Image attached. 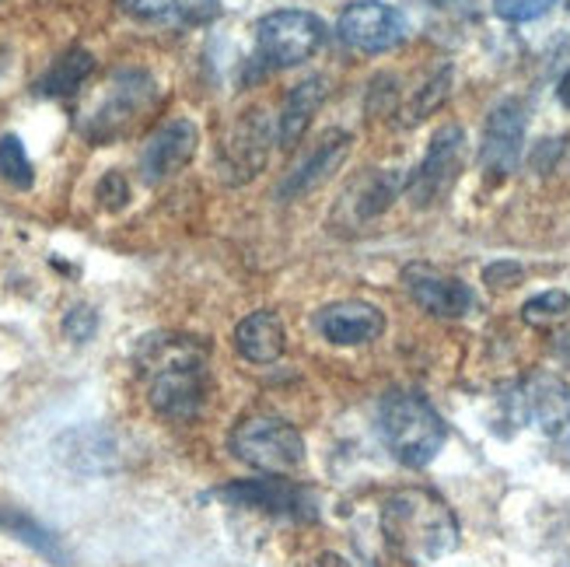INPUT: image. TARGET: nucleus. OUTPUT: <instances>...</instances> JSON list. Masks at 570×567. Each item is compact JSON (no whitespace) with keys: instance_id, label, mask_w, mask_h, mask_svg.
<instances>
[{"instance_id":"13","label":"nucleus","mask_w":570,"mask_h":567,"mask_svg":"<svg viewBox=\"0 0 570 567\" xmlns=\"http://www.w3.org/2000/svg\"><path fill=\"white\" fill-rule=\"evenodd\" d=\"M200 144V130L189 119H171L161 130L151 134V140L140 151V172L147 183H161L168 176H176L179 168H186L196 155Z\"/></svg>"},{"instance_id":"23","label":"nucleus","mask_w":570,"mask_h":567,"mask_svg":"<svg viewBox=\"0 0 570 567\" xmlns=\"http://www.w3.org/2000/svg\"><path fill=\"white\" fill-rule=\"evenodd\" d=\"M85 441H88V446H81L78 434H67V452H63V459L70 466H81V470H102V459L112 456L109 438L98 434V431H85Z\"/></svg>"},{"instance_id":"19","label":"nucleus","mask_w":570,"mask_h":567,"mask_svg":"<svg viewBox=\"0 0 570 567\" xmlns=\"http://www.w3.org/2000/svg\"><path fill=\"white\" fill-rule=\"evenodd\" d=\"M403 189L400 172H375V176L361 179L357 189H351V225H364V221H375L392 207V201Z\"/></svg>"},{"instance_id":"6","label":"nucleus","mask_w":570,"mask_h":567,"mask_svg":"<svg viewBox=\"0 0 570 567\" xmlns=\"http://www.w3.org/2000/svg\"><path fill=\"white\" fill-rule=\"evenodd\" d=\"M326 42V25L312 11H274L259 18L256 46L269 67H297L318 53Z\"/></svg>"},{"instance_id":"25","label":"nucleus","mask_w":570,"mask_h":567,"mask_svg":"<svg viewBox=\"0 0 570 567\" xmlns=\"http://www.w3.org/2000/svg\"><path fill=\"white\" fill-rule=\"evenodd\" d=\"M570 312V294L567 291H547V294H535V299L525 302L522 315L525 323L532 326H547V323H557V319H563Z\"/></svg>"},{"instance_id":"10","label":"nucleus","mask_w":570,"mask_h":567,"mask_svg":"<svg viewBox=\"0 0 570 567\" xmlns=\"http://www.w3.org/2000/svg\"><path fill=\"white\" fill-rule=\"evenodd\" d=\"M525 147V106L504 98L501 106H493L487 127H483V144H480V165L490 176H511L522 162Z\"/></svg>"},{"instance_id":"18","label":"nucleus","mask_w":570,"mask_h":567,"mask_svg":"<svg viewBox=\"0 0 570 567\" xmlns=\"http://www.w3.org/2000/svg\"><path fill=\"white\" fill-rule=\"evenodd\" d=\"M235 348L245 361L253 364H274L284 348H287V333H284V323L274 315V312H253L245 315L238 330H235Z\"/></svg>"},{"instance_id":"12","label":"nucleus","mask_w":570,"mask_h":567,"mask_svg":"<svg viewBox=\"0 0 570 567\" xmlns=\"http://www.w3.org/2000/svg\"><path fill=\"white\" fill-rule=\"evenodd\" d=\"M406 291L413 294V302L420 309H428L431 315L441 319H462L476 309V294L469 284H462L459 277L441 274V270L428 266V263H413L406 266Z\"/></svg>"},{"instance_id":"28","label":"nucleus","mask_w":570,"mask_h":567,"mask_svg":"<svg viewBox=\"0 0 570 567\" xmlns=\"http://www.w3.org/2000/svg\"><path fill=\"white\" fill-rule=\"evenodd\" d=\"M98 201H102L109 211H119L122 204L130 201V186H127V179L119 176V172H109V176L98 183Z\"/></svg>"},{"instance_id":"5","label":"nucleus","mask_w":570,"mask_h":567,"mask_svg":"<svg viewBox=\"0 0 570 567\" xmlns=\"http://www.w3.org/2000/svg\"><path fill=\"white\" fill-rule=\"evenodd\" d=\"M155 78L144 70H116L112 81L106 85L102 98H98V106L81 119V130L91 137V140H109L116 134H122L127 127L155 106Z\"/></svg>"},{"instance_id":"14","label":"nucleus","mask_w":570,"mask_h":567,"mask_svg":"<svg viewBox=\"0 0 570 567\" xmlns=\"http://www.w3.org/2000/svg\"><path fill=\"white\" fill-rule=\"evenodd\" d=\"M315 326L336 348H354V343H371L385 333V315L367 302H336L318 312Z\"/></svg>"},{"instance_id":"21","label":"nucleus","mask_w":570,"mask_h":567,"mask_svg":"<svg viewBox=\"0 0 570 567\" xmlns=\"http://www.w3.org/2000/svg\"><path fill=\"white\" fill-rule=\"evenodd\" d=\"M0 529L18 536L21 544H29L32 550H39L46 560H53V564H67V554L63 547L57 544V536H49L36 519H29V515H21V511H0Z\"/></svg>"},{"instance_id":"11","label":"nucleus","mask_w":570,"mask_h":567,"mask_svg":"<svg viewBox=\"0 0 570 567\" xmlns=\"http://www.w3.org/2000/svg\"><path fill=\"white\" fill-rule=\"evenodd\" d=\"M220 501L238 505V508H256V511H269V515H291V519H312L315 515V501L308 490H302L297 483L274 477V480H235L228 487L217 490Z\"/></svg>"},{"instance_id":"1","label":"nucleus","mask_w":570,"mask_h":567,"mask_svg":"<svg viewBox=\"0 0 570 567\" xmlns=\"http://www.w3.org/2000/svg\"><path fill=\"white\" fill-rule=\"evenodd\" d=\"M137 372L147 403L168 421H193L210 400V351L193 336H147L137 348Z\"/></svg>"},{"instance_id":"26","label":"nucleus","mask_w":570,"mask_h":567,"mask_svg":"<svg viewBox=\"0 0 570 567\" xmlns=\"http://www.w3.org/2000/svg\"><path fill=\"white\" fill-rule=\"evenodd\" d=\"M557 0H493V11L504 21H535L542 18Z\"/></svg>"},{"instance_id":"17","label":"nucleus","mask_w":570,"mask_h":567,"mask_svg":"<svg viewBox=\"0 0 570 567\" xmlns=\"http://www.w3.org/2000/svg\"><path fill=\"white\" fill-rule=\"evenodd\" d=\"M326 78H305L302 85H294L291 95L284 98L281 106V116H277V140L281 147H297L302 144V137L308 134L315 113L322 109V102H326Z\"/></svg>"},{"instance_id":"31","label":"nucleus","mask_w":570,"mask_h":567,"mask_svg":"<svg viewBox=\"0 0 570 567\" xmlns=\"http://www.w3.org/2000/svg\"><path fill=\"white\" fill-rule=\"evenodd\" d=\"M557 358H560L563 364H570V330L560 333V340H557Z\"/></svg>"},{"instance_id":"3","label":"nucleus","mask_w":570,"mask_h":567,"mask_svg":"<svg viewBox=\"0 0 570 567\" xmlns=\"http://www.w3.org/2000/svg\"><path fill=\"white\" fill-rule=\"evenodd\" d=\"M379 428L389 452L403 466H413V470L434 462L444 438H449L438 410L428 400L413 397V392H392V397L382 400Z\"/></svg>"},{"instance_id":"20","label":"nucleus","mask_w":570,"mask_h":567,"mask_svg":"<svg viewBox=\"0 0 570 567\" xmlns=\"http://www.w3.org/2000/svg\"><path fill=\"white\" fill-rule=\"evenodd\" d=\"M95 70V57L88 49H67L60 60H53L42 78L36 81V91L39 95H49V98H63V95H73L85 81L88 74Z\"/></svg>"},{"instance_id":"29","label":"nucleus","mask_w":570,"mask_h":567,"mask_svg":"<svg viewBox=\"0 0 570 567\" xmlns=\"http://www.w3.org/2000/svg\"><path fill=\"white\" fill-rule=\"evenodd\" d=\"M119 4L134 14H140V18H165V14L176 11L183 0H119Z\"/></svg>"},{"instance_id":"24","label":"nucleus","mask_w":570,"mask_h":567,"mask_svg":"<svg viewBox=\"0 0 570 567\" xmlns=\"http://www.w3.org/2000/svg\"><path fill=\"white\" fill-rule=\"evenodd\" d=\"M449 85H452V70L444 67L441 74H434V78L420 88L413 95V106L406 109V123H420V119H428L441 102H444V95H449Z\"/></svg>"},{"instance_id":"30","label":"nucleus","mask_w":570,"mask_h":567,"mask_svg":"<svg viewBox=\"0 0 570 567\" xmlns=\"http://www.w3.org/2000/svg\"><path fill=\"white\" fill-rule=\"evenodd\" d=\"M487 284H493V287H514L518 281L525 277V270L518 266V263H493V266H487Z\"/></svg>"},{"instance_id":"22","label":"nucleus","mask_w":570,"mask_h":567,"mask_svg":"<svg viewBox=\"0 0 570 567\" xmlns=\"http://www.w3.org/2000/svg\"><path fill=\"white\" fill-rule=\"evenodd\" d=\"M0 179L14 189H32V183H36V168H32L29 155H24V144L14 134L0 137Z\"/></svg>"},{"instance_id":"9","label":"nucleus","mask_w":570,"mask_h":567,"mask_svg":"<svg viewBox=\"0 0 570 567\" xmlns=\"http://www.w3.org/2000/svg\"><path fill=\"white\" fill-rule=\"evenodd\" d=\"M462 147H465V134L459 127H441L434 134L424 162L416 165V172L406 183V196L413 201V207H431L452 189L462 168Z\"/></svg>"},{"instance_id":"16","label":"nucleus","mask_w":570,"mask_h":567,"mask_svg":"<svg viewBox=\"0 0 570 567\" xmlns=\"http://www.w3.org/2000/svg\"><path fill=\"white\" fill-rule=\"evenodd\" d=\"M351 134H343V130H330L326 137H322V144L315 147V151L297 165L291 176L284 179L281 186V201H294V196H302L315 186L326 183L333 172L346 162V155H351Z\"/></svg>"},{"instance_id":"8","label":"nucleus","mask_w":570,"mask_h":567,"mask_svg":"<svg viewBox=\"0 0 570 567\" xmlns=\"http://www.w3.org/2000/svg\"><path fill=\"white\" fill-rule=\"evenodd\" d=\"M269 140H274V134H269V123L259 109L238 116L217 151V165H220L225 183L242 186V183L256 179L269 158Z\"/></svg>"},{"instance_id":"15","label":"nucleus","mask_w":570,"mask_h":567,"mask_svg":"<svg viewBox=\"0 0 570 567\" xmlns=\"http://www.w3.org/2000/svg\"><path fill=\"white\" fill-rule=\"evenodd\" d=\"M522 410L542 434H560L570 424V385L550 372L532 375L522 385Z\"/></svg>"},{"instance_id":"32","label":"nucleus","mask_w":570,"mask_h":567,"mask_svg":"<svg viewBox=\"0 0 570 567\" xmlns=\"http://www.w3.org/2000/svg\"><path fill=\"white\" fill-rule=\"evenodd\" d=\"M557 95H560V102L570 109V70H567L563 78H560V88H557Z\"/></svg>"},{"instance_id":"4","label":"nucleus","mask_w":570,"mask_h":567,"mask_svg":"<svg viewBox=\"0 0 570 567\" xmlns=\"http://www.w3.org/2000/svg\"><path fill=\"white\" fill-rule=\"evenodd\" d=\"M232 452L263 473H291L305 462V441L287 421L277 417H253L232 431Z\"/></svg>"},{"instance_id":"2","label":"nucleus","mask_w":570,"mask_h":567,"mask_svg":"<svg viewBox=\"0 0 570 567\" xmlns=\"http://www.w3.org/2000/svg\"><path fill=\"white\" fill-rule=\"evenodd\" d=\"M382 532L389 547L413 560H438L459 544V522L438 495L431 490H400L382 505Z\"/></svg>"},{"instance_id":"7","label":"nucleus","mask_w":570,"mask_h":567,"mask_svg":"<svg viewBox=\"0 0 570 567\" xmlns=\"http://www.w3.org/2000/svg\"><path fill=\"white\" fill-rule=\"evenodd\" d=\"M340 39L357 49V53H389L403 39H406V18L395 11L392 4H382V0H357L343 14L336 25Z\"/></svg>"},{"instance_id":"27","label":"nucleus","mask_w":570,"mask_h":567,"mask_svg":"<svg viewBox=\"0 0 570 567\" xmlns=\"http://www.w3.org/2000/svg\"><path fill=\"white\" fill-rule=\"evenodd\" d=\"M95 330H98V315H95L88 305H73V309L63 315V333H67V340H73V343H88V340L95 336Z\"/></svg>"}]
</instances>
